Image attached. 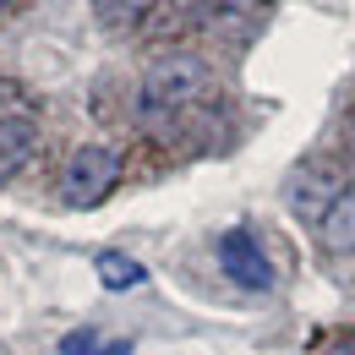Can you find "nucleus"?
Wrapping results in <instances>:
<instances>
[{
    "label": "nucleus",
    "instance_id": "nucleus-1",
    "mask_svg": "<svg viewBox=\"0 0 355 355\" xmlns=\"http://www.w3.org/2000/svg\"><path fill=\"white\" fill-rule=\"evenodd\" d=\"M208 93V60L191 55V49H164L159 60H148L142 71V88H137V104L164 115V110H186Z\"/></svg>",
    "mask_w": 355,
    "mask_h": 355
},
{
    "label": "nucleus",
    "instance_id": "nucleus-2",
    "mask_svg": "<svg viewBox=\"0 0 355 355\" xmlns=\"http://www.w3.org/2000/svg\"><path fill=\"white\" fill-rule=\"evenodd\" d=\"M115 180H121V153H115L110 142H83V148H71V159H66L60 197H66V208H98V202L115 191Z\"/></svg>",
    "mask_w": 355,
    "mask_h": 355
},
{
    "label": "nucleus",
    "instance_id": "nucleus-3",
    "mask_svg": "<svg viewBox=\"0 0 355 355\" xmlns=\"http://www.w3.org/2000/svg\"><path fill=\"white\" fill-rule=\"evenodd\" d=\"M219 268H224V279H235L241 290H268L273 284V263L263 257V246H257L252 230L219 235Z\"/></svg>",
    "mask_w": 355,
    "mask_h": 355
},
{
    "label": "nucleus",
    "instance_id": "nucleus-4",
    "mask_svg": "<svg viewBox=\"0 0 355 355\" xmlns=\"http://www.w3.org/2000/svg\"><path fill=\"white\" fill-rule=\"evenodd\" d=\"M39 148V126L28 115H0V180L17 175Z\"/></svg>",
    "mask_w": 355,
    "mask_h": 355
},
{
    "label": "nucleus",
    "instance_id": "nucleus-5",
    "mask_svg": "<svg viewBox=\"0 0 355 355\" xmlns=\"http://www.w3.org/2000/svg\"><path fill=\"white\" fill-rule=\"evenodd\" d=\"M334 180L322 175V170H295L290 175V202H295V214H306V219H328V208H334V191H328Z\"/></svg>",
    "mask_w": 355,
    "mask_h": 355
},
{
    "label": "nucleus",
    "instance_id": "nucleus-6",
    "mask_svg": "<svg viewBox=\"0 0 355 355\" xmlns=\"http://www.w3.org/2000/svg\"><path fill=\"white\" fill-rule=\"evenodd\" d=\"M322 246H328L334 257H350L355 252V186H345V191L334 197V208H328V219H322Z\"/></svg>",
    "mask_w": 355,
    "mask_h": 355
},
{
    "label": "nucleus",
    "instance_id": "nucleus-7",
    "mask_svg": "<svg viewBox=\"0 0 355 355\" xmlns=\"http://www.w3.org/2000/svg\"><path fill=\"white\" fill-rule=\"evenodd\" d=\"M98 279H104V290H132V284H142L148 273H142V263L137 257H126V252H98Z\"/></svg>",
    "mask_w": 355,
    "mask_h": 355
},
{
    "label": "nucleus",
    "instance_id": "nucleus-8",
    "mask_svg": "<svg viewBox=\"0 0 355 355\" xmlns=\"http://www.w3.org/2000/svg\"><path fill=\"white\" fill-rule=\"evenodd\" d=\"M60 355H98V339H93V328H77V334H66V339H60Z\"/></svg>",
    "mask_w": 355,
    "mask_h": 355
},
{
    "label": "nucleus",
    "instance_id": "nucleus-9",
    "mask_svg": "<svg viewBox=\"0 0 355 355\" xmlns=\"http://www.w3.org/2000/svg\"><path fill=\"white\" fill-rule=\"evenodd\" d=\"M98 355H132V339H115V345H104Z\"/></svg>",
    "mask_w": 355,
    "mask_h": 355
},
{
    "label": "nucleus",
    "instance_id": "nucleus-10",
    "mask_svg": "<svg viewBox=\"0 0 355 355\" xmlns=\"http://www.w3.org/2000/svg\"><path fill=\"white\" fill-rule=\"evenodd\" d=\"M6 98H11V83H6V77H0V104H6Z\"/></svg>",
    "mask_w": 355,
    "mask_h": 355
},
{
    "label": "nucleus",
    "instance_id": "nucleus-11",
    "mask_svg": "<svg viewBox=\"0 0 355 355\" xmlns=\"http://www.w3.org/2000/svg\"><path fill=\"white\" fill-rule=\"evenodd\" d=\"M0 17H11V6H6V0H0Z\"/></svg>",
    "mask_w": 355,
    "mask_h": 355
}]
</instances>
